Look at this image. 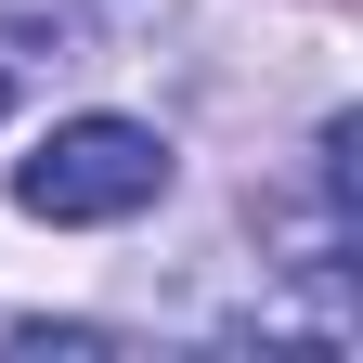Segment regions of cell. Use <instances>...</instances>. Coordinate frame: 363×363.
Returning a JSON list of instances; mask_svg holds the SVG:
<instances>
[{"label":"cell","instance_id":"obj_1","mask_svg":"<svg viewBox=\"0 0 363 363\" xmlns=\"http://www.w3.org/2000/svg\"><path fill=\"white\" fill-rule=\"evenodd\" d=\"M169 195V143L143 117H65L52 143L13 169V208L26 220H130Z\"/></svg>","mask_w":363,"mask_h":363},{"label":"cell","instance_id":"obj_2","mask_svg":"<svg viewBox=\"0 0 363 363\" xmlns=\"http://www.w3.org/2000/svg\"><path fill=\"white\" fill-rule=\"evenodd\" d=\"M0 104H13V78H0Z\"/></svg>","mask_w":363,"mask_h":363}]
</instances>
